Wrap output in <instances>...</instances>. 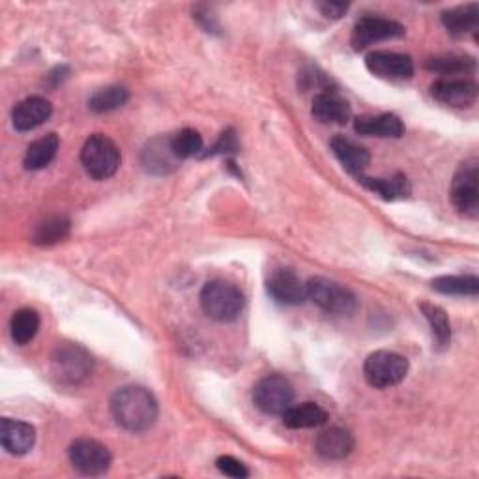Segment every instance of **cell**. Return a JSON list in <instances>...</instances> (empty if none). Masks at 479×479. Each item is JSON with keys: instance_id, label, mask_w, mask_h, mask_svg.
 Instances as JSON below:
<instances>
[{"instance_id": "26", "label": "cell", "mask_w": 479, "mask_h": 479, "mask_svg": "<svg viewBox=\"0 0 479 479\" xmlns=\"http://www.w3.org/2000/svg\"><path fill=\"white\" fill-rule=\"evenodd\" d=\"M420 309L431 326V334L436 343V349H448V345L452 343V326L446 311L434 304H422Z\"/></svg>"}, {"instance_id": "34", "label": "cell", "mask_w": 479, "mask_h": 479, "mask_svg": "<svg viewBox=\"0 0 479 479\" xmlns=\"http://www.w3.org/2000/svg\"><path fill=\"white\" fill-rule=\"evenodd\" d=\"M317 8L328 19H341L347 14L349 5L347 3H318Z\"/></svg>"}, {"instance_id": "4", "label": "cell", "mask_w": 479, "mask_h": 479, "mask_svg": "<svg viewBox=\"0 0 479 479\" xmlns=\"http://www.w3.org/2000/svg\"><path fill=\"white\" fill-rule=\"evenodd\" d=\"M122 156L119 146L105 135H92L81 151V163L94 180H107L120 167Z\"/></svg>"}, {"instance_id": "7", "label": "cell", "mask_w": 479, "mask_h": 479, "mask_svg": "<svg viewBox=\"0 0 479 479\" xmlns=\"http://www.w3.org/2000/svg\"><path fill=\"white\" fill-rule=\"evenodd\" d=\"M479 161L470 158L459 165L452 182L453 206L466 217H477L479 213Z\"/></svg>"}, {"instance_id": "30", "label": "cell", "mask_w": 479, "mask_h": 479, "mask_svg": "<svg viewBox=\"0 0 479 479\" xmlns=\"http://www.w3.org/2000/svg\"><path fill=\"white\" fill-rule=\"evenodd\" d=\"M171 149L178 160H188L203 151V137L199 131L186 128L171 137Z\"/></svg>"}, {"instance_id": "17", "label": "cell", "mask_w": 479, "mask_h": 479, "mask_svg": "<svg viewBox=\"0 0 479 479\" xmlns=\"http://www.w3.org/2000/svg\"><path fill=\"white\" fill-rule=\"evenodd\" d=\"M311 113L320 124H347L352 109L345 98L336 92H322L313 99Z\"/></svg>"}, {"instance_id": "29", "label": "cell", "mask_w": 479, "mask_h": 479, "mask_svg": "<svg viewBox=\"0 0 479 479\" xmlns=\"http://www.w3.org/2000/svg\"><path fill=\"white\" fill-rule=\"evenodd\" d=\"M128 99L130 92L124 87H107L90 98V109L94 113H110V110L120 109Z\"/></svg>"}, {"instance_id": "3", "label": "cell", "mask_w": 479, "mask_h": 479, "mask_svg": "<svg viewBox=\"0 0 479 479\" xmlns=\"http://www.w3.org/2000/svg\"><path fill=\"white\" fill-rule=\"evenodd\" d=\"M409 373V359L390 350H377L363 363L367 384L377 390H388L401 384Z\"/></svg>"}, {"instance_id": "19", "label": "cell", "mask_w": 479, "mask_h": 479, "mask_svg": "<svg viewBox=\"0 0 479 479\" xmlns=\"http://www.w3.org/2000/svg\"><path fill=\"white\" fill-rule=\"evenodd\" d=\"M354 130L359 135L365 137H390V139H399L404 135V124L399 117L391 113L384 115H365L358 117L354 120Z\"/></svg>"}, {"instance_id": "8", "label": "cell", "mask_w": 479, "mask_h": 479, "mask_svg": "<svg viewBox=\"0 0 479 479\" xmlns=\"http://www.w3.org/2000/svg\"><path fill=\"white\" fill-rule=\"evenodd\" d=\"M294 401V388L292 384L279 375L265 377L256 382L253 390V402L255 407L270 416H283L286 409L292 407Z\"/></svg>"}, {"instance_id": "25", "label": "cell", "mask_w": 479, "mask_h": 479, "mask_svg": "<svg viewBox=\"0 0 479 479\" xmlns=\"http://www.w3.org/2000/svg\"><path fill=\"white\" fill-rule=\"evenodd\" d=\"M40 315L38 311H34L30 307H23L17 313H14L12 322H10V334L16 345L23 347L26 343H30L36 334H38L40 329Z\"/></svg>"}, {"instance_id": "24", "label": "cell", "mask_w": 479, "mask_h": 479, "mask_svg": "<svg viewBox=\"0 0 479 479\" xmlns=\"http://www.w3.org/2000/svg\"><path fill=\"white\" fill-rule=\"evenodd\" d=\"M71 229L69 219L64 215H51L46 217L42 224L36 225L34 233H32V242L36 245H55L58 242H62L64 238H68Z\"/></svg>"}, {"instance_id": "11", "label": "cell", "mask_w": 479, "mask_h": 479, "mask_svg": "<svg viewBox=\"0 0 479 479\" xmlns=\"http://www.w3.org/2000/svg\"><path fill=\"white\" fill-rule=\"evenodd\" d=\"M365 66L373 76L388 81H404L414 76V62L409 55L393 51H373L367 55Z\"/></svg>"}, {"instance_id": "12", "label": "cell", "mask_w": 479, "mask_h": 479, "mask_svg": "<svg viewBox=\"0 0 479 479\" xmlns=\"http://www.w3.org/2000/svg\"><path fill=\"white\" fill-rule=\"evenodd\" d=\"M270 297L285 306H302L307 300V286L302 283L297 272L288 268H277L266 281Z\"/></svg>"}, {"instance_id": "23", "label": "cell", "mask_w": 479, "mask_h": 479, "mask_svg": "<svg viewBox=\"0 0 479 479\" xmlns=\"http://www.w3.org/2000/svg\"><path fill=\"white\" fill-rule=\"evenodd\" d=\"M328 422V412L317 402H302L298 407H290L283 412V423L288 429H313Z\"/></svg>"}, {"instance_id": "16", "label": "cell", "mask_w": 479, "mask_h": 479, "mask_svg": "<svg viewBox=\"0 0 479 479\" xmlns=\"http://www.w3.org/2000/svg\"><path fill=\"white\" fill-rule=\"evenodd\" d=\"M315 450L326 461H341L352 453L354 436L343 427H329L318 434Z\"/></svg>"}, {"instance_id": "13", "label": "cell", "mask_w": 479, "mask_h": 479, "mask_svg": "<svg viewBox=\"0 0 479 479\" xmlns=\"http://www.w3.org/2000/svg\"><path fill=\"white\" fill-rule=\"evenodd\" d=\"M53 115V105L42 96H30L19 101L12 110V122L17 131H30L47 122Z\"/></svg>"}, {"instance_id": "2", "label": "cell", "mask_w": 479, "mask_h": 479, "mask_svg": "<svg viewBox=\"0 0 479 479\" xmlns=\"http://www.w3.org/2000/svg\"><path fill=\"white\" fill-rule=\"evenodd\" d=\"M245 298L244 292L225 281V279H213L204 285L201 292V307L212 320L217 322H233L244 311Z\"/></svg>"}, {"instance_id": "5", "label": "cell", "mask_w": 479, "mask_h": 479, "mask_svg": "<svg viewBox=\"0 0 479 479\" xmlns=\"http://www.w3.org/2000/svg\"><path fill=\"white\" fill-rule=\"evenodd\" d=\"M94 359L79 345H62L51 358V371L60 384L78 386L92 373Z\"/></svg>"}, {"instance_id": "22", "label": "cell", "mask_w": 479, "mask_h": 479, "mask_svg": "<svg viewBox=\"0 0 479 479\" xmlns=\"http://www.w3.org/2000/svg\"><path fill=\"white\" fill-rule=\"evenodd\" d=\"M358 182L363 188L380 195L384 201L404 199L411 193V183L404 174H395L391 178H370V176H358Z\"/></svg>"}, {"instance_id": "1", "label": "cell", "mask_w": 479, "mask_h": 479, "mask_svg": "<svg viewBox=\"0 0 479 479\" xmlns=\"http://www.w3.org/2000/svg\"><path fill=\"white\" fill-rule=\"evenodd\" d=\"M110 414L130 432H144L154 427L160 416L156 397L141 386L120 388L110 397Z\"/></svg>"}, {"instance_id": "18", "label": "cell", "mask_w": 479, "mask_h": 479, "mask_svg": "<svg viewBox=\"0 0 479 479\" xmlns=\"http://www.w3.org/2000/svg\"><path fill=\"white\" fill-rule=\"evenodd\" d=\"M142 167L152 174H167L176 169L178 158L171 149V139L158 137L144 146Z\"/></svg>"}, {"instance_id": "15", "label": "cell", "mask_w": 479, "mask_h": 479, "mask_svg": "<svg viewBox=\"0 0 479 479\" xmlns=\"http://www.w3.org/2000/svg\"><path fill=\"white\" fill-rule=\"evenodd\" d=\"M0 442L8 453L16 457L26 455L36 444V429L26 422L5 418L0 422Z\"/></svg>"}, {"instance_id": "6", "label": "cell", "mask_w": 479, "mask_h": 479, "mask_svg": "<svg viewBox=\"0 0 479 479\" xmlns=\"http://www.w3.org/2000/svg\"><path fill=\"white\" fill-rule=\"evenodd\" d=\"M307 298L322 311L336 315H350L358 307L354 292L326 277H313L307 281Z\"/></svg>"}, {"instance_id": "27", "label": "cell", "mask_w": 479, "mask_h": 479, "mask_svg": "<svg viewBox=\"0 0 479 479\" xmlns=\"http://www.w3.org/2000/svg\"><path fill=\"white\" fill-rule=\"evenodd\" d=\"M442 23L453 36H464L468 32L477 30L479 25V8L477 5H470L464 8H457L452 12L442 14Z\"/></svg>"}, {"instance_id": "21", "label": "cell", "mask_w": 479, "mask_h": 479, "mask_svg": "<svg viewBox=\"0 0 479 479\" xmlns=\"http://www.w3.org/2000/svg\"><path fill=\"white\" fill-rule=\"evenodd\" d=\"M60 149V139L57 133H47L42 139H36L28 144L23 165L26 171H40L46 169L57 156Z\"/></svg>"}, {"instance_id": "9", "label": "cell", "mask_w": 479, "mask_h": 479, "mask_svg": "<svg viewBox=\"0 0 479 479\" xmlns=\"http://www.w3.org/2000/svg\"><path fill=\"white\" fill-rule=\"evenodd\" d=\"M69 461L83 475H101L110 468L113 457L110 452L98 440L79 438L68 450Z\"/></svg>"}, {"instance_id": "28", "label": "cell", "mask_w": 479, "mask_h": 479, "mask_svg": "<svg viewBox=\"0 0 479 479\" xmlns=\"http://www.w3.org/2000/svg\"><path fill=\"white\" fill-rule=\"evenodd\" d=\"M432 288L452 297H477L479 279L475 276H442L432 281Z\"/></svg>"}, {"instance_id": "14", "label": "cell", "mask_w": 479, "mask_h": 479, "mask_svg": "<svg viewBox=\"0 0 479 479\" xmlns=\"http://www.w3.org/2000/svg\"><path fill=\"white\" fill-rule=\"evenodd\" d=\"M431 94L440 103L466 109L477 99V85L468 79H440L431 87Z\"/></svg>"}, {"instance_id": "10", "label": "cell", "mask_w": 479, "mask_h": 479, "mask_svg": "<svg viewBox=\"0 0 479 479\" xmlns=\"http://www.w3.org/2000/svg\"><path fill=\"white\" fill-rule=\"evenodd\" d=\"M404 36V26L386 17H361L352 32V47L361 51L377 42L393 40Z\"/></svg>"}, {"instance_id": "31", "label": "cell", "mask_w": 479, "mask_h": 479, "mask_svg": "<svg viewBox=\"0 0 479 479\" xmlns=\"http://www.w3.org/2000/svg\"><path fill=\"white\" fill-rule=\"evenodd\" d=\"M427 69L440 71V73H466L475 69V62L472 58H463V57H450V58H431L427 62Z\"/></svg>"}, {"instance_id": "20", "label": "cell", "mask_w": 479, "mask_h": 479, "mask_svg": "<svg viewBox=\"0 0 479 479\" xmlns=\"http://www.w3.org/2000/svg\"><path fill=\"white\" fill-rule=\"evenodd\" d=\"M331 151H334L339 163L347 169V172L359 176L371 163V154L367 152L363 146H358L356 142L345 139V137H334L331 139Z\"/></svg>"}, {"instance_id": "33", "label": "cell", "mask_w": 479, "mask_h": 479, "mask_svg": "<svg viewBox=\"0 0 479 479\" xmlns=\"http://www.w3.org/2000/svg\"><path fill=\"white\" fill-rule=\"evenodd\" d=\"M215 466L221 474H225L229 477H236V479H242V477H247L249 475V470L245 468V464L231 455H224V457H219L215 461Z\"/></svg>"}, {"instance_id": "32", "label": "cell", "mask_w": 479, "mask_h": 479, "mask_svg": "<svg viewBox=\"0 0 479 479\" xmlns=\"http://www.w3.org/2000/svg\"><path fill=\"white\" fill-rule=\"evenodd\" d=\"M229 152H238V139L236 133L233 130L221 133L219 141L212 146L208 152L203 154V158H210V156H219V154H229Z\"/></svg>"}]
</instances>
